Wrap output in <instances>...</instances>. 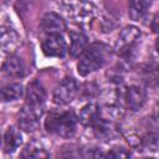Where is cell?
<instances>
[{
	"label": "cell",
	"instance_id": "cell-1",
	"mask_svg": "<svg viewBox=\"0 0 159 159\" xmlns=\"http://www.w3.org/2000/svg\"><path fill=\"white\" fill-rule=\"evenodd\" d=\"M109 57L111 48L107 45L99 42L91 43L81 55V58L77 65V71L81 76H87L103 67V65L108 61Z\"/></svg>",
	"mask_w": 159,
	"mask_h": 159
},
{
	"label": "cell",
	"instance_id": "cell-2",
	"mask_svg": "<svg viewBox=\"0 0 159 159\" xmlns=\"http://www.w3.org/2000/svg\"><path fill=\"white\" fill-rule=\"evenodd\" d=\"M78 123V117L73 111L51 112L45 119V128L48 133L62 138H70L75 134Z\"/></svg>",
	"mask_w": 159,
	"mask_h": 159
},
{
	"label": "cell",
	"instance_id": "cell-3",
	"mask_svg": "<svg viewBox=\"0 0 159 159\" xmlns=\"http://www.w3.org/2000/svg\"><path fill=\"white\" fill-rule=\"evenodd\" d=\"M61 4L77 21H89L96 15V7L89 0H61Z\"/></svg>",
	"mask_w": 159,
	"mask_h": 159
},
{
	"label": "cell",
	"instance_id": "cell-4",
	"mask_svg": "<svg viewBox=\"0 0 159 159\" xmlns=\"http://www.w3.org/2000/svg\"><path fill=\"white\" fill-rule=\"evenodd\" d=\"M77 82L72 77H65L53 91V103L57 106L68 104L77 94Z\"/></svg>",
	"mask_w": 159,
	"mask_h": 159
},
{
	"label": "cell",
	"instance_id": "cell-5",
	"mask_svg": "<svg viewBox=\"0 0 159 159\" xmlns=\"http://www.w3.org/2000/svg\"><path fill=\"white\" fill-rule=\"evenodd\" d=\"M140 39V31L135 26H127L122 30L120 35L118 36L117 43H116V50L119 55L127 56L129 52L134 48L137 42Z\"/></svg>",
	"mask_w": 159,
	"mask_h": 159
},
{
	"label": "cell",
	"instance_id": "cell-6",
	"mask_svg": "<svg viewBox=\"0 0 159 159\" xmlns=\"http://www.w3.org/2000/svg\"><path fill=\"white\" fill-rule=\"evenodd\" d=\"M42 51L48 57H63L67 45L61 34H47L41 43Z\"/></svg>",
	"mask_w": 159,
	"mask_h": 159
},
{
	"label": "cell",
	"instance_id": "cell-7",
	"mask_svg": "<svg viewBox=\"0 0 159 159\" xmlns=\"http://www.w3.org/2000/svg\"><path fill=\"white\" fill-rule=\"evenodd\" d=\"M25 98H26L25 102L26 106L43 111L45 101H46V91L39 81L35 80L27 84L25 89Z\"/></svg>",
	"mask_w": 159,
	"mask_h": 159
},
{
	"label": "cell",
	"instance_id": "cell-8",
	"mask_svg": "<svg viewBox=\"0 0 159 159\" xmlns=\"http://www.w3.org/2000/svg\"><path fill=\"white\" fill-rule=\"evenodd\" d=\"M43 111L24 106L19 114V127L25 132H32L39 127V119L41 118Z\"/></svg>",
	"mask_w": 159,
	"mask_h": 159
},
{
	"label": "cell",
	"instance_id": "cell-9",
	"mask_svg": "<svg viewBox=\"0 0 159 159\" xmlns=\"http://www.w3.org/2000/svg\"><path fill=\"white\" fill-rule=\"evenodd\" d=\"M40 29L46 35L47 34H61L66 30V21L63 20L61 15L56 12H47L41 19Z\"/></svg>",
	"mask_w": 159,
	"mask_h": 159
},
{
	"label": "cell",
	"instance_id": "cell-10",
	"mask_svg": "<svg viewBox=\"0 0 159 159\" xmlns=\"http://www.w3.org/2000/svg\"><path fill=\"white\" fill-rule=\"evenodd\" d=\"M20 42L17 32L9 26H0V50L4 52L14 51Z\"/></svg>",
	"mask_w": 159,
	"mask_h": 159
},
{
	"label": "cell",
	"instance_id": "cell-11",
	"mask_svg": "<svg viewBox=\"0 0 159 159\" xmlns=\"http://www.w3.org/2000/svg\"><path fill=\"white\" fill-rule=\"evenodd\" d=\"M124 99H125V104L129 109L139 111L145 102V93L140 87L132 86V87L127 88L125 94H124Z\"/></svg>",
	"mask_w": 159,
	"mask_h": 159
},
{
	"label": "cell",
	"instance_id": "cell-12",
	"mask_svg": "<svg viewBox=\"0 0 159 159\" xmlns=\"http://www.w3.org/2000/svg\"><path fill=\"white\" fill-rule=\"evenodd\" d=\"M101 118V108L96 103L86 104L80 113V122L84 127H93Z\"/></svg>",
	"mask_w": 159,
	"mask_h": 159
},
{
	"label": "cell",
	"instance_id": "cell-13",
	"mask_svg": "<svg viewBox=\"0 0 159 159\" xmlns=\"http://www.w3.org/2000/svg\"><path fill=\"white\" fill-rule=\"evenodd\" d=\"M25 71V63L17 56H10L2 65V72L9 77H22Z\"/></svg>",
	"mask_w": 159,
	"mask_h": 159
},
{
	"label": "cell",
	"instance_id": "cell-14",
	"mask_svg": "<svg viewBox=\"0 0 159 159\" xmlns=\"http://www.w3.org/2000/svg\"><path fill=\"white\" fill-rule=\"evenodd\" d=\"M22 143V135L16 127L7 128L4 135V152L6 154L14 153Z\"/></svg>",
	"mask_w": 159,
	"mask_h": 159
},
{
	"label": "cell",
	"instance_id": "cell-15",
	"mask_svg": "<svg viewBox=\"0 0 159 159\" xmlns=\"http://www.w3.org/2000/svg\"><path fill=\"white\" fill-rule=\"evenodd\" d=\"M71 37V45H70V53L73 57L81 56L83 53V51L86 50V47L88 46V41H87V36L81 32V31H72L70 34Z\"/></svg>",
	"mask_w": 159,
	"mask_h": 159
},
{
	"label": "cell",
	"instance_id": "cell-16",
	"mask_svg": "<svg viewBox=\"0 0 159 159\" xmlns=\"http://www.w3.org/2000/svg\"><path fill=\"white\" fill-rule=\"evenodd\" d=\"M25 89L21 83H10L0 88V102L16 101L22 97Z\"/></svg>",
	"mask_w": 159,
	"mask_h": 159
},
{
	"label": "cell",
	"instance_id": "cell-17",
	"mask_svg": "<svg viewBox=\"0 0 159 159\" xmlns=\"http://www.w3.org/2000/svg\"><path fill=\"white\" fill-rule=\"evenodd\" d=\"M50 154L47 153V150L45 149V147L36 140L30 142L25 149L21 153V158H35V159H41V158H48Z\"/></svg>",
	"mask_w": 159,
	"mask_h": 159
},
{
	"label": "cell",
	"instance_id": "cell-18",
	"mask_svg": "<svg viewBox=\"0 0 159 159\" xmlns=\"http://www.w3.org/2000/svg\"><path fill=\"white\" fill-rule=\"evenodd\" d=\"M152 0H130L129 1V16L132 20L138 21L147 14Z\"/></svg>",
	"mask_w": 159,
	"mask_h": 159
},
{
	"label": "cell",
	"instance_id": "cell-19",
	"mask_svg": "<svg viewBox=\"0 0 159 159\" xmlns=\"http://www.w3.org/2000/svg\"><path fill=\"white\" fill-rule=\"evenodd\" d=\"M106 157H109V158H127V157H130V153L124 148H113L111 152H108L106 154Z\"/></svg>",
	"mask_w": 159,
	"mask_h": 159
},
{
	"label": "cell",
	"instance_id": "cell-20",
	"mask_svg": "<svg viewBox=\"0 0 159 159\" xmlns=\"http://www.w3.org/2000/svg\"><path fill=\"white\" fill-rule=\"evenodd\" d=\"M157 20H158V16L155 15V16H154V19H153V25H152V26H153V31H154V32H157Z\"/></svg>",
	"mask_w": 159,
	"mask_h": 159
},
{
	"label": "cell",
	"instance_id": "cell-21",
	"mask_svg": "<svg viewBox=\"0 0 159 159\" xmlns=\"http://www.w3.org/2000/svg\"><path fill=\"white\" fill-rule=\"evenodd\" d=\"M1 139H2V138H1V134H0V145H1Z\"/></svg>",
	"mask_w": 159,
	"mask_h": 159
}]
</instances>
